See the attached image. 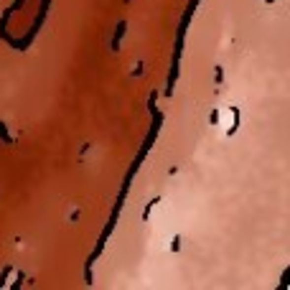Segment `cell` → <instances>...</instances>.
<instances>
[{"mask_svg": "<svg viewBox=\"0 0 290 290\" xmlns=\"http://www.w3.org/2000/svg\"><path fill=\"white\" fill-rule=\"evenodd\" d=\"M10 270H13V267H5V270H3V275H0V288H3V285H5V280H8V275H10Z\"/></svg>", "mask_w": 290, "mask_h": 290, "instance_id": "obj_3", "label": "cell"}, {"mask_svg": "<svg viewBox=\"0 0 290 290\" xmlns=\"http://www.w3.org/2000/svg\"><path fill=\"white\" fill-rule=\"evenodd\" d=\"M158 201H161V196H156V198H153V201H150V204H148V206H145V211H143V219H148V214H150V211H153V206H156V204H158Z\"/></svg>", "mask_w": 290, "mask_h": 290, "instance_id": "obj_2", "label": "cell"}, {"mask_svg": "<svg viewBox=\"0 0 290 290\" xmlns=\"http://www.w3.org/2000/svg\"><path fill=\"white\" fill-rule=\"evenodd\" d=\"M125 31H128V23L120 21V23H117V31H115V38H112V51L120 49V41H122V36H125Z\"/></svg>", "mask_w": 290, "mask_h": 290, "instance_id": "obj_1", "label": "cell"}]
</instances>
